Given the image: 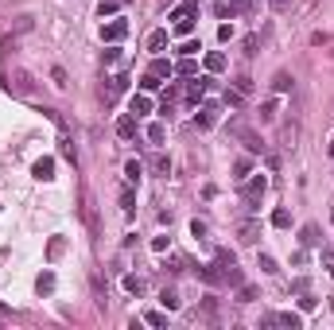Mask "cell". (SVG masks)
Returning <instances> with one entry per match:
<instances>
[{
	"label": "cell",
	"instance_id": "cell-36",
	"mask_svg": "<svg viewBox=\"0 0 334 330\" xmlns=\"http://www.w3.org/2000/svg\"><path fill=\"white\" fill-rule=\"evenodd\" d=\"M261 117H264V121H272V117H276V101H264V113Z\"/></svg>",
	"mask_w": 334,
	"mask_h": 330
},
{
	"label": "cell",
	"instance_id": "cell-11",
	"mask_svg": "<svg viewBox=\"0 0 334 330\" xmlns=\"http://www.w3.org/2000/svg\"><path fill=\"white\" fill-rule=\"evenodd\" d=\"M124 89H128V78H124V74H117V78H113V82H109V89H105V97H109V101H113V97H117V94H124Z\"/></svg>",
	"mask_w": 334,
	"mask_h": 330
},
{
	"label": "cell",
	"instance_id": "cell-31",
	"mask_svg": "<svg viewBox=\"0 0 334 330\" xmlns=\"http://www.w3.org/2000/svg\"><path fill=\"white\" fill-rule=\"evenodd\" d=\"M249 299H256V287L253 284H241V303H249Z\"/></svg>",
	"mask_w": 334,
	"mask_h": 330
},
{
	"label": "cell",
	"instance_id": "cell-9",
	"mask_svg": "<svg viewBox=\"0 0 334 330\" xmlns=\"http://www.w3.org/2000/svg\"><path fill=\"white\" fill-rule=\"evenodd\" d=\"M202 94H206V78H194L191 86H187V101H191V105H198V97H202Z\"/></svg>",
	"mask_w": 334,
	"mask_h": 330
},
{
	"label": "cell",
	"instance_id": "cell-24",
	"mask_svg": "<svg viewBox=\"0 0 334 330\" xmlns=\"http://www.w3.org/2000/svg\"><path fill=\"white\" fill-rule=\"evenodd\" d=\"M59 148H62V156H66V159H74V140L66 136V132L59 136Z\"/></svg>",
	"mask_w": 334,
	"mask_h": 330
},
{
	"label": "cell",
	"instance_id": "cell-34",
	"mask_svg": "<svg viewBox=\"0 0 334 330\" xmlns=\"http://www.w3.org/2000/svg\"><path fill=\"white\" fill-rule=\"evenodd\" d=\"M299 307H303V311H315L319 299H315V296H303V299H299Z\"/></svg>",
	"mask_w": 334,
	"mask_h": 330
},
{
	"label": "cell",
	"instance_id": "cell-29",
	"mask_svg": "<svg viewBox=\"0 0 334 330\" xmlns=\"http://www.w3.org/2000/svg\"><path fill=\"white\" fill-rule=\"evenodd\" d=\"M323 268L334 276V249H323Z\"/></svg>",
	"mask_w": 334,
	"mask_h": 330
},
{
	"label": "cell",
	"instance_id": "cell-17",
	"mask_svg": "<svg viewBox=\"0 0 334 330\" xmlns=\"http://www.w3.org/2000/svg\"><path fill=\"white\" fill-rule=\"evenodd\" d=\"M167 47V31H152L148 35V51H163Z\"/></svg>",
	"mask_w": 334,
	"mask_h": 330
},
{
	"label": "cell",
	"instance_id": "cell-5",
	"mask_svg": "<svg viewBox=\"0 0 334 330\" xmlns=\"http://www.w3.org/2000/svg\"><path fill=\"white\" fill-rule=\"evenodd\" d=\"M128 109H132V117H144L152 109V101H148V94H132V101H128Z\"/></svg>",
	"mask_w": 334,
	"mask_h": 330
},
{
	"label": "cell",
	"instance_id": "cell-25",
	"mask_svg": "<svg viewBox=\"0 0 334 330\" xmlns=\"http://www.w3.org/2000/svg\"><path fill=\"white\" fill-rule=\"evenodd\" d=\"M159 303H163L167 311H179V296H175V291H163V296H159Z\"/></svg>",
	"mask_w": 334,
	"mask_h": 330
},
{
	"label": "cell",
	"instance_id": "cell-40",
	"mask_svg": "<svg viewBox=\"0 0 334 330\" xmlns=\"http://www.w3.org/2000/svg\"><path fill=\"white\" fill-rule=\"evenodd\" d=\"M330 156H334V140H330Z\"/></svg>",
	"mask_w": 334,
	"mask_h": 330
},
{
	"label": "cell",
	"instance_id": "cell-3",
	"mask_svg": "<svg viewBox=\"0 0 334 330\" xmlns=\"http://www.w3.org/2000/svg\"><path fill=\"white\" fill-rule=\"evenodd\" d=\"M101 35H105L109 43L124 39V35H128V20H113V24H105V27H101Z\"/></svg>",
	"mask_w": 334,
	"mask_h": 330
},
{
	"label": "cell",
	"instance_id": "cell-13",
	"mask_svg": "<svg viewBox=\"0 0 334 330\" xmlns=\"http://www.w3.org/2000/svg\"><path fill=\"white\" fill-rule=\"evenodd\" d=\"M272 89H276V94H288V89H291V74H288V70H280V74L272 78Z\"/></svg>",
	"mask_w": 334,
	"mask_h": 330
},
{
	"label": "cell",
	"instance_id": "cell-27",
	"mask_svg": "<svg viewBox=\"0 0 334 330\" xmlns=\"http://www.w3.org/2000/svg\"><path fill=\"white\" fill-rule=\"evenodd\" d=\"M179 74H194V59H191V54H183V62H179Z\"/></svg>",
	"mask_w": 334,
	"mask_h": 330
},
{
	"label": "cell",
	"instance_id": "cell-38",
	"mask_svg": "<svg viewBox=\"0 0 334 330\" xmlns=\"http://www.w3.org/2000/svg\"><path fill=\"white\" fill-rule=\"evenodd\" d=\"M121 206H124V210H132V191H128V187L121 191Z\"/></svg>",
	"mask_w": 334,
	"mask_h": 330
},
{
	"label": "cell",
	"instance_id": "cell-20",
	"mask_svg": "<svg viewBox=\"0 0 334 330\" xmlns=\"http://www.w3.org/2000/svg\"><path fill=\"white\" fill-rule=\"evenodd\" d=\"M117 8H121L117 0H101V4H97V16H101V20H105V16H117Z\"/></svg>",
	"mask_w": 334,
	"mask_h": 330
},
{
	"label": "cell",
	"instance_id": "cell-7",
	"mask_svg": "<svg viewBox=\"0 0 334 330\" xmlns=\"http://www.w3.org/2000/svg\"><path fill=\"white\" fill-rule=\"evenodd\" d=\"M268 319H272V322H280V326H291V330H299V326H303V319H299L295 311H284V315H268Z\"/></svg>",
	"mask_w": 334,
	"mask_h": 330
},
{
	"label": "cell",
	"instance_id": "cell-1",
	"mask_svg": "<svg viewBox=\"0 0 334 330\" xmlns=\"http://www.w3.org/2000/svg\"><path fill=\"white\" fill-rule=\"evenodd\" d=\"M264 191H268V179H264V175H253V179L245 182V191H241V198H245L249 206H256V202L264 198Z\"/></svg>",
	"mask_w": 334,
	"mask_h": 330
},
{
	"label": "cell",
	"instance_id": "cell-10",
	"mask_svg": "<svg viewBox=\"0 0 334 330\" xmlns=\"http://www.w3.org/2000/svg\"><path fill=\"white\" fill-rule=\"evenodd\" d=\"M237 237H241V241H245V245H253L256 237H261V226H256V222H245V226L237 229Z\"/></svg>",
	"mask_w": 334,
	"mask_h": 330
},
{
	"label": "cell",
	"instance_id": "cell-18",
	"mask_svg": "<svg viewBox=\"0 0 334 330\" xmlns=\"http://www.w3.org/2000/svg\"><path fill=\"white\" fill-rule=\"evenodd\" d=\"M299 241H303V245H319V241H323V237H319V226H303Z\"/></svg>",
	"mask_w": 334,
	"mask_h": 330
},
{
	"label": "cell",
	"instance_id": "cell-37",
	"mask_svg": "<svg viewBox=\"0 0 334 330\" xmlns=\"http://www.w3.org/2000/svg\"><path fill=\"white\" fill-rule=\"evenodd\" d=\"M117 59H121V51H117V47H109V51H105V66H113Z\"/></svg>",
	"mask_w": 334,
	"mask_h": 330
},
{
	"label": "cell",
	"instance_id": "cell-21",
	"mask_svg": "<svg viewBox=\"0 0 334 330\" xmlns=\"http://www.w3.org/2000/svg\"><path fill=\"white\" fill-rule=\"evenodd\" d=\"M124 287H128L132 296H144V280L140 276H124Z\"/></svg>",
	"mask_w": 334,
	"mask_h": 330
},
{
	"label": "cell",
	"instance_id": "cell-35",
	"mask_svg": "<svg viewBox=\"0 0 334 330\" xmlns=\"http://www.w3.org/2000/svg\"><path fill=\"white\" fill-rule=\"evenodd\" d=\"M179 51H183V54H198V51H202V47L194 43V39H187V43H183V47H179Z\"/></svg>",
	"mask_w": 334,
	"mask_h": 330
},
{
	"label": "cell",
	"instance_id": "cell-14",
	"mask_svg": "<svg viewBox=\"0 0 334 330\" xmlns=\"http://www.w3.org/2000/svg\"><path fill=\"white\" fill-rule=\"evenodd\" d=\"M152 171H156V175H167V171H171V159H167L163 152H156V156H152Z\"/></svg>",
	"mask_w": 334,
	"mask_h": 330
},
{
	"label": "cell",
	"instance_id": "cell-12",
	"mask_svg": "<svg viewBox=\"0 0 334 330\" xmlns=\"http://www.w3.org/2000/svg\"><path fill=\"white\" fill-rule=\"evenodd\" d=\"M140 175H144V163H140V159H128V163H124V179H128V182H136Z\"/></svg>",
	"mask_w": 334,
	"mask_h": 330
},
{
	"label": "cell",
	"instance_id": "cell-8",
	"mask_svg": "<svg viewBox=\"0 0 334 330\" xmlns=\"http://www.w3.org/2000/svg\"><path fill=\"white\" fill-rule=\"evenodd\" d=\"M31 175H35V179H51L54 175V159H35V167H31Z\"/></svg>",
	"mask_w": 334,
	"mask_h": 330
},
{
	"label": "cell",
	"instance_id": "cell-26",
	"mask_svg": "<svg viewBox=\"0 0 334 330\" xmlns=\"http://www.w3.org/2000/svg\"><path fill=\"white\" fill-rule=\"evenodd\" d=\"M241 140H245V148H249V152H261V148H264V144L253 136V132H241Z\"/></svg>",
	"mask_w": 334,
	"mask_h": 330
},
{
	"label": "cell",
	"instance_id": "cell-39",
	"mask_svg": "<svg viewBox=\"0 0 334 330\" xmlns=\"http://www.w3.org/2000/svg\"><path fill=\"white\" fill-rule=\"evenodd\" d=\"M241 8H249V0H233V12H241Z\"/></svg>",
	"mask_w": 334,
	"mask_h": 330
},
{
	"label": "cell",
	"instance_id": "cell-33",
	"mask_svg": "<svg viewBox=\"0 0 334 330\" xmlns=\"http://www.w3.org/2000/svg\"><path fill=\"white\" fill-rule=\"evenodd\" d=\"M156 86H159L156 74H144V78H140V89H156Z\"/></svg>",
	"mask_w": 334,
	"mask_h": 330
},
{
	"label": "cell",
	"instance_id": "cell-16",
	"mask_svg": "<svg viewBox=\"0 0 334 330\" xmlns=\"http://www.w3.org/2000/svg\"><path fill=\"white\" fill-rule=\"evenodd\" d=\"M171 70H175V66H171L167 59H156V62H152V70H148V74H156V78H167Z\"/></svg>",
	"mask_w": 334,
	"mask_h": 330
},
{
	"label": "cell",
	"instance_id": "cell-23",
	"mask_svg": "<svg viewBox=\"0 0 334 330\" xmlns=\"http://www.w3.org/2000/svg\"><path fill=\"white\" fill-rule=\"evenodd\" d=\"M163 136H167V129H163V124H152V129H148V140H152V144H163Z\"/></svg>",
	"mask_w": 334,
	"mask_h": 330
},
{
	"label": "cell",
	"instance_id": "cell-28",
	"mask_svg": "<svg viewBox=\"0 0 334 330\" xmlns=\"http://www.w3.org/2000/svg\"><path fill=\"white\" fill-rule=\"evenodd\" d=\"M144 322H148V326H163V315H159V311H148V315H144Z\"/></svg>",
	"mask_w": 334,
	"mask_h": 330
},
{
	"label": "cell",
	"instance_id": "cell-6",
	"mask_svg": "<svg viewBox=\"0 0 334 330\" xmlns=\"http://www.w3.org/2000/svg\"><path fill=\"white\" fill-rule=\"evenodd\" d=\"M117 136H121V140L136 136V117H121V121H117Z\"/></svg>",
	"mask_w": 334,
	"mask_h": 330
},
{
	"label": "cell",
	"instance_id": "cell-4",
	"mask_svg": "<svg viewBox=\"0 0 334 330\" xmlns=\"http://www.w3.org/2000/svg\"><path fill=\"white\" fill-rule=\"evenodd\" d=\"M171 20H175V35H191L194 31V16H187V12H171Z\"/></svg>",
	"mask_w": 334,
	"mask_h": 330
},
{
	"label": "cell",
	"instance_id": "cell-19",
	"mask_svg": "<svg viewBox=\"0 0 334 330\" xmlns=\"http://www.w3.org/2000/svg\"><path fill=\"white\" fill-rule=\"evenodd\" d=\"M206 70H214V74H218V70H226V54H206Z\"/></svg>",
	"mask_w": 334,
	"mask_h": 330
},
{
	"label": "cell",
	"instance_id": "cell-32",
	"mask_svg": "<svg viewBox=\"0 0 334 330\" xmlns=\"http://www.w3.org/2000/svg\"><path fill=\"white\" fill-rule=\"evenodd\" d=\"M256 268H261V272H276V261H272V256H261V261H256Z\"/></svg>",
	"mask_w": 334,
	"mask_h": 330
},
{
	"label": "cell",
	"instance_id": "cell-2",
	"mask_svg": "<svg viewBox=\"0 0 334 330\" xmlns=\"http://www.w3.org/2000/svg\"><path fill=\"white\" fill-rule=\"evenodd\" d=\"M218 105H202V109H198V113H194V124H198V129H210V124H218Z\"/></svg>",
	"mask_w": 334,
	"mask_h": 330
},
{
	"label": "cell",
	"instance_id": "cell-15",
	"mask_svg": "<svg viewBox=\"0 0 334 330\" xmlns=\"http://www.w3.org/2000/svg\"><path fill=\"white\" fill-rule=\"evenodd\" d=\"M35 291H39V296H47V291H54V272H43V276L35 280Z\"/></svg>",
	"mask_w": 334,
	"mask_h": 330
},
{
	"label": "cell",
	"instance_id": "cell-30",
	"mask_svg": "<svg viewBox=\"0 0 334 330\" xmlns=\"http://www.w3.org/2000/svg\"><path fill=\"white\" fill-rule=\"evenodd\" d=\"M218 39H221V43H229V39H233V24H221L218 27Z\"/></svg>",
	"mask_w": 334,
	"mask_h": 330
},
{
	"label": "cell",
	"instance_id": "cell-22",
	"mask_svg": "<svg viewBox=\"0 0 334 330\" xmlns=\"http://www.w3.org/2000/svg\"><path fill=\"white\" fill-rule=\"evenodd\" d=\"M272 226H276V229H288V226H291V214H288V210H276V214H272Z\"/></svg>",
	"mask_w": 334,
	"mask_h": 330
}]
</instances>
